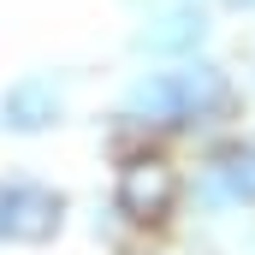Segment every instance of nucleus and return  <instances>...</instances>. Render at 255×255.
Masks as SVG:
<instances>
[{"label":"nucleus","mask_w":255,"mask_h":255,"mask_svg":"<svg viewBox=\"0 0 255 255\" xmlns=\"http://www.w3.org/2000/svg\"><path fill=\"white\" fill-rule=\"evenodd\" d=\"M172 172H166V160H136L125 172V184H119V196H125V208L136 214V220H154V214H166V202H172Z\"/></svg>","instance_id":"1"}]
</instances>
